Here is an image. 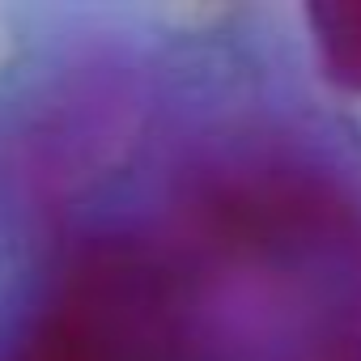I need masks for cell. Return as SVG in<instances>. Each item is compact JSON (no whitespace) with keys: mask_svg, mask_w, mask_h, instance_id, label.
Wrapping results in <instances>:
<instances>
[{"mask_svg":"<svg viewBox=\"0 0 361 361\" xmlns=\"http://www.w3.org/2000/svg\"><path fill=\"white\" fill-rule=\"evenodd\" d=\"M319 68L331 85L361 94V0H319L306 9Z\"/></svg>","mask_w":361,"mask_h":361,"instance_id":"cell-2","label":"cell"},{"mask_svg":"<svg viewBox=\"0 0 361 361\" xmlns=\"http://www.w3.org/2000/svg\"><path fill=\"white\" fill-rule=\"evenodd\" d=\"M13 361H196L183 268L123 238L85 247Z\"/></svg>","mask_w":361,"mask_h":361,"instance_id":"cell-1","label":"cell"},{"mask_svg":"<svg viewBox=\"0 0 361 361\" xmlns=\"http://www.w3.org/2000/svg\"><path fill=\"white\" fill-rule=\"evenodd\" d=\"M327 361H361V353L353 348V344H340V348H331V357Z\"/></svg>","mask_w":361,"mask_h":361,"instance_id":"cell-3","label":"cell"}]
</instances>
